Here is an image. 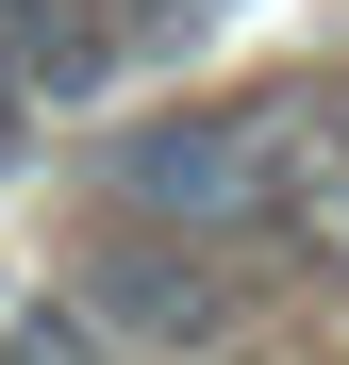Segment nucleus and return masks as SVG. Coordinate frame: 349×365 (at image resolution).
Listing matches in <instances>:
<instances>
[{
  "instance_id": "f257e3e1",
  "label": "nucleus",
  "mask_w": 349,
  "mask_h": 365,
  "mask_svg": "<svg viewBox=\"0 0 349 365\" xmlns=\"http://www.w3.org/2000/svg\"><path fill=\"white\" fill-rule=\"evenodd\" d=\"M283 200H300V100L150 116V133L116 150V216H133V232H200V250H250Z\"/></svg>"
},
{
  "instance_id": "f03ea898",
  "label": "nucleus",
  "mask_w": 349,
  "mask_h": 365,
  "mask_svg": "<svg viewBox=\"0 0 349 365\" xmlns=\"http://www.w3.org/2000/svg\"><path fill=\"white\" fill-rule=\"evenodd\" d=\"M84 316L116 332V365H216L233 316H250V282H233V250H200V232H133L116 216V250H84Z\"/></svg>"
}]
</instances>
